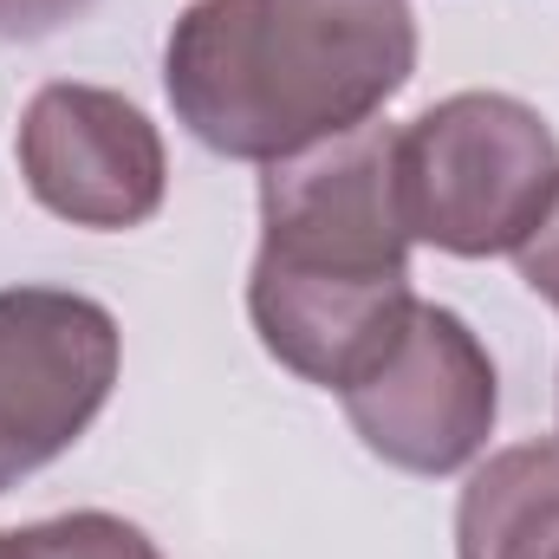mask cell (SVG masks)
I'll return each instance as SVG.
<instances>
[{"mask_svg":"<svg viewBox=\"0 0 559 559\" xmlns=\"http://www.w3.org/2000/svg\"><path fill=\"white\" fill-rule=\"evenodd\" d=\"M92 7L98 0H0V39H46Z\"/></svg>","mask_w":559,"mask_h":559,"instance_id":"30bf717a","label":"cell"},{"mask_svg":"<svg viewBox=\"0 0 559 559\" xmlns=\"http://www.w3.org/2000/svg\"><path fill=\"white\" fill-rule=\"evenodd\" d=\"M248 312L261 345L286 371L325 391H352L397 352L417 312V293L411 280H306L254 261Z\"/></svg>","mask_w":559,"mask_h":559,"instance_id":"52a82bcc","label":"cell"},{"mask_svg":"<svg viewBox=\"0 0 559 559\" xmlns=\"http://www.w3.org/2000/svg\"><path fill=\"white\" fill-rule=\"evenodd\" d=\"M397 189L411 241L462 261L514 254L559 195V143L508 92H455L397 131Z\"/></svg>","mask_w":559,"mask_h":559,"instance_id":"7a4b0ae2","label":"cell"},{"mask_svg":"<svg viewBox=\"0 0 559 559\" xmlns=\"http://www.w3.org/2000/svg\"><path fill=\"white\" fill-rule=\"evenodd\" d=\"M118 384V319L66 286L0 293V488L66 455Z\"/></svg>","mask_w":559,"mask_h":559,"instance_id":"277c9868","label":"cell"},{"mask_svg":"<svg viewBox=\"0 0 559 559\" xmlns=\"http://www.w3.org/2000/svg\"><path fill=\"white\" fill-rule=\"evenodd\" d=\"M462 559H559V442H521L475 468L455 508Z\"/></svg>","mask_w":559,"mask_h":559,"instance_id":"ba28073f","label":"cell"},{"mask_svg":"<svg viewBox=\"0 0 559 559\" xmlns=\"http://www.w3.org/2000/svg\"><path fill=\"white\" fill-rule=\"evenodd\" d=\"M514 261H521V280H527L540 299L559 306V195H554V209L540 215V228L514 248Z\"/></svg>","mask_w":559,"mask_h":559,"instance_id":"8fae6325","label":"cell"},{"mask_svg":"<svg viewBox=\"0 0 559 559\" xmlns=\"http://www.w3.org/2000/svg\"><path fill=\"white\" fill-rule=\"evenodd\" d=\"M0 559H33V547H26V534H0Z\"/></svg>","mask_w":559,"mask_h":559,"instance_id":"7c38bea8","label":"cell"},{"mask_svg":"<svg viewBox=\"0 0 559 559\" xmlns=\"http://www.w3.org/2000/svg\"><path fill=\"white\" fill-rule=\"evenodd\" d=\"M20 176L72 228H138L163 209V138L105 85H46L20 118Z\"/></svg>","mask_w":559,"mask_h":559,"instance_id":"8992f818","label":"cell"},{"mask_svg":"<svg viewBox=\"0 0 559 559\" xmlns=\"http://www.w3.org/2000/svg\"><path fill=\"white\" fill-rule=\"evenodd\" d=\"M338 397H345L352 429L365 436V449L411 475H449L475 462L495 429V404H501L495 358L481 352V338L449 306H423V299L397 352Z\"/></svg>","mask_w":559,"mask_h":559,"instance_id":"5b68a950","label":"cell"},{"mask_svg":"<svg viewBox=\"0 0 559 559\" xmlns=\"http://www.w3.org/2000/svg\"><path fill=\"white\" fill-rule=\"evenodd\" d=\"M261 267L306 280H411L397 131L358 124L261 176Z\"/></svg>","mask_w":559,"mask_h":559,"instance_id":"3957f363","label":"cell"},{"mask_svg":"<svg viewBox=\"0 0 559 559\" xmlns=\"http://www.w3.org/2000/svg\"><path fill=\"white\" fill-rule=\"evenodd\" d=\"M26 547H33V559H163L118 514H59V521H39V527H26Z\"/></svg>","mask_w":559,"mask_h":559,"instance_id":"9c48e42d","label":"cell"},{"mask_svg":"<svg viewBox=\"0 0 559 559\" xmlns=\"http://www.w3.org/2000/svg\"><path fill=\"white\" fill-rule=\"evenodd\" d=\"M417 72L404 0H195L163 85L189 138L241 163H286L371 124Z\"/></svg>","mask_w":559,"mask_h":559,"instance_id":"6da1fadb","label":"cell"}]
</instances>
